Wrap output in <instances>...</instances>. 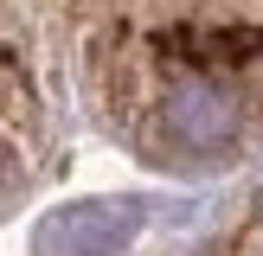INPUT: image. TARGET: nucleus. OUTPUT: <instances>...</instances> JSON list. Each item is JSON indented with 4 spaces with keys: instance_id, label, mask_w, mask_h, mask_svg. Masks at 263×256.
I'll return each instance as SVG.
<instances>
[{
    "instance_id": "obj_2",
    "label": "nucleus",
    "mask_w": 263,
    "mask_h": 256,
    "mask_svg": "<svg viewBox=\"0 0 263 256\" xmlns=\"http://www.w3.org/2000/svg\"><path fill=\"white\" fill-rule=\"evenodd\" d=\"M251 224H263V218H251Z\"/></svg>"
},
{
    "instance_id": "obj_1",
    "label": "nucleus",
    "mask_w": 263,
    "mask_h": 256,
    "mask_svg": "<svg viewBox=\"0 0 263 256\" xmlns=\"http://www.w3.org/2000/svg\"><path fill=\"white\" fill-rule=\"evenodd\" d=\"M135 224H141V205H128V199H84L71 211H51L39 224L32 250L39 256H109L116 243H128Z\"/></svg>"
}]
</instances>
